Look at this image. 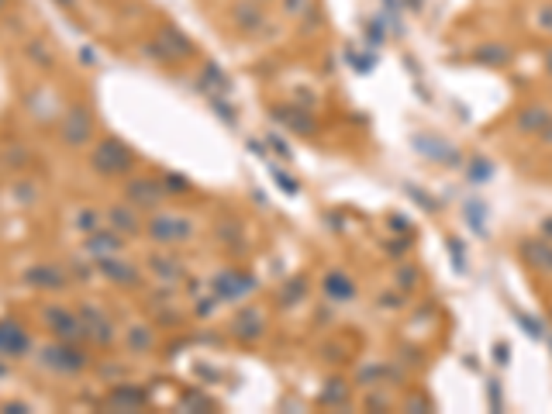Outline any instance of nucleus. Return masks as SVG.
<instances>
[{
  "mask_svg": "<svg viewBox=\"0 0 552 414\" xmlns=\"http://www.w3.org/2000/svg\"><path fill=\"white\" fill-rule=\"evenodd\" d=\"M304 293H307V280H304V276L290 280V283L283 287V293H280V307H294L297 300H304Z\"/></svg>",
  "mask_w": 552,
  "mask_h": 414,
  "instance_id": "obj_23",
  "label": "nucleus"
},
{
  "mask_svg": "<svg viewBox=\"0 0 552 414\" xmlns=\"http://www.w3.org/2000/svg\"><path fill=\"white\" fill-rule=\"evenodd\" d=\"M463 218H466V225L480 235V239H487V204H480V201H469L466 211H463Z\"/></svg>",
  "mask_w": 552,
  "mask_h": 414,
  "instance_id": "obj_21",
  "label": "nucleus"
},
{
  "mask_svg": "<svg viewBox=\"0 0 552 414\" xmlns=\"http://www.w3.org/2000/svg\"><path fill=\"white\" fill-rule=\"evenodd\" d=\"M262 328H266V321H262V311H242V314L235 318V325H231V331H235L242 342L259 338V335H262Z\"/></svg>",
  "mask_w": 552,
  "mask_h": 414,
  "instance_id": "obj_18",
  "label": "nucleus"
},
{
  "mask_svg": "<svg viewBox=\"0 0 552 414\" xmlns=\"http://www.w3.org/2000/svg\"><path fill=\"white\" fill-rule=\"evenodd\" d=\"M149 235L156 242H187V239H194V221L180 218V214H156L149 221Z\"/></svg>",
  "mask_w": 552,
  "mask_h": 414,
  "instance_id": "obj_3",
  "label": "nucleus"
},
{
  "mask_svg": "<svg viewBox=\"0 0 552 414\" xmlns=\"http://www.w3.org/2000/svg\"><path fill=\"white\" fill-rule=\"evenodd\" d=\"M273 118L276 121H283L294 135H314L318 131V124H314V114L311 111H300V107H290V104H280V107H273Z\"/></svg>",
  "mask_w": 552,
  "mask_h": 414,
  "instance_id": "obj_10",
  "label": "nucleus"
},
{
  "mask_svg": "<svg viewBox=\"0 0 552 414\" xmlns=\"http://www.w3.org/2000/svg\"><path fill=\"white\" fill-rule=\"evenodd\" d=\"M411 145H415V152H422V156L431 159V163H442V166H459V163H463L459 149H456L452 142H445V138L431 135V131H418V135H411Z\"/></svg>",
  "mask_w": 552,
  "mask_h": 414,
  "instance_id": "obj_2",
  "label": "nucleus"
},
{
  "mask_svg": "<svg viewBox=\"0 0 552 414\" xmlns=\"http://www.w3.org/2000/svg\"><path fill=\"white\" fill-rule=\"evenodd\" d=\"M552 124V111L546 104H528L521 114H518V131L521 135H542Z\"/></svg>",
  "mask_w": 552,
  "mask_h": 414,
  "instance_id": "obj_14",
  "label": "nucleus"
},
{
  "mask_svg": "<svg viewBox=\"0 0 552 414\" xmlns=\"http://www.w3.org/2000/svg\"><path fill=\"white\" fill-rule=\"evenodd\" d=\"M25 283H32V287H39V290H62L66 287V276L59 269H52V266H39V269L25 273Z\"/></svg>",
  "mask_w": 552,
  "mask_h": 414,
  "instance_id": "obj_17",
  "label": "nucleus"
},
{
  "mask_svg": "<svg viewBox=\"0 0 552 414\" xmlns=\"http://www.w3.org/2000/svg\"><path fill=\"white\" fill-rule=\"evenodd\" d=\"M152 262V269L159 273V276H166V280H180L183 276V269L176 266V259H163V255H156V259H149Z\"/></svg>",
  "mask_w": 552,
  "mask_h": 414,
  "instance_id": "obj_30",
  "label": "nucleus"
},
{
  "mask_svg": "<svg viewBox=\"0 0 552 414\" xmlns=\"http://www.w3.org/2000/svg\"><path fill=\"white\" fill-rule=\"evenodd\" d=\"M321 290H325V297H328L332 304H349L359 287H356V280H352L345 269H328L325 280H321Z\"/></svg>",
  "mask_w": 552,
  "mask_h": 414,
  "instance_id": "obj_8",
  "label": "nucleus"
},
{
  "mask_svg": "<svg viewBox=\"0 0 552 414\" xmlns=\"http://www.w3.org/2000/svg\"><path fill=\"white\" fill-rule=\"evenodd\" d=\"M363 28H366V41H370L373 48H380L383 41H386V32H383V25H380V21H366Z\"/></svg>",
  "mask_w": 552,
  "mask_h": 414,
  "instance_id": "obj_33",
  "label": "nucleus"
},
{
  "mask_svg": "<svg viewBox=\"0 0 552 414\" xmlns=\"http://www.w3.org/2000/svg\"><path fill=\"white\" fill-rule=\"evenodd\" d=\"M163 183L159 180H131L128 183V201L135 207H145V211H156L163 204Z\"/></svg>",
  "mask_w": 552,
  "mask_h": 414,
  "instance_id": "obj_9",
  "label": "nucleus"
},
{
  "mask_svg": "<svg viewBox=\"0 0 552 414\" xmlns=\"http://www.w3.org/2000/svg\"><path fill=\"white\" fill-rule=\"evenodd\" d=\"M159 183H163V190H173V194H187V190H190V183H187L183 176H176V173H170V176H163Z\"/></svg>",
  "mask_w": 552,
  "mask_h": 414,
  "instance_id": "obj_36",
  "label": "nucleus"
},
{
  "mask_svg": "<svg viewBox=\"0 0 552 414\" xmlns=\"http://www.w3.org/2000/svg\"><path fill=\"white\" fill-rule=\"evenodd\" d=\"M266 145H269V149H273L280 159H290V156H294V152H290V145H287V142H283L276 131H269V135H266Z\"/></svg>",
  "mask_w": 552,
  "mask_h": 414,
  "instance_id": "obj_34",
  "label": "nucleus"
},
{
  "mask_svg": "<svg viewBox=\"0 0 552 414\" xmlns=\"http://www.w3.org/2000/svg\"><path fill=\"white\" fill-rule=\"evenodd\" d=\"M494 359H497V363H501V366H508V363H511L508 342H497V345H494Z\"/></svg>",
  "mask_w": 552,
  "mask_h": 414,
  "instance_id": "obj_43",
  "label": "nucleus"
},
{
  "mask_svg": "<svg viewBox=\"0 0 552 414\" xmlns=\"http://www.w3.org/2000/svg\"><path fill=\"white\" fill-rule=\"evenodd\" d=\"M80 325H83V338H93V342H97V345H104V349L114 342L111 318H107L100 307H93V304L80 307Z\"/></svg>",
  "mask_w": 552,
  "mask_h": 414,
  "instance_id": "obj_5",
  "label": "nucleus"
},
{
  "mask_svg": "<svg viewBox=\"0 0 552 414\" xmlns=\"http://www.w3.org/2000/svg\"><path fill=\"white\" fill-rule=\"evenodd\" d=\"M318 401H321L325 408H332V404L342 408V404L349 401V387H345V380H342V376H332V380L325 383V390H321V397H318Z\"/></svg>",
  "mask_w": 552,
  "mask_h": 414,
  "instance_id": "obj_20",
  "label": "nucleus"
},
{
  "mask_svg": "<svg viewBox=\"0 0 552 414\" xmlns=\"http://www.w3.org/2000/svg\"><path fill=\"white\" fill-rule=\"evenodd\" d=\"M90 163H93L97 173H104V176H121V173L131 169L135 152H131L128 145H121L118 138H107V142H100V145L90 152Z\"/></svg>",
  "mask_w": 552,
  "mask_h": 414,
  "instance_id": "obj_1",
  "label": "nucleus"
},
{
  "mask_svg": "<svg viewBox=\"0 0 552 414\" xmlns=\"http://www.w3.org/2000/svg\"><path fill=\"white\" fill-rule=\"evenodd\" d=\"M42 363L45 366H52L55 373H62V376H73V373H80L86 366V356L76 349V345L59 342V345H45Z\"/></svg>",
  "mask_w": 552,
  "mask_h": 414,
  "instance_id": "obj_4",
  "label": "nucleus"
},
{
  "mask_svg": "<svg viewBox=\"0 0 552 414\" xmlns=\"http://www.w3.org/2000/svg\"><path fill=\"white\" fill-rule=\"evenodd\" d=\"M466 176H469V183H487V180L494 176V163H490L487 156H469Z\"/></svg>",
  "mask_w": 552,
  "mask_h": 414,
  "instance_id": "obj_22",
  "label": "nucleus"
},
{
  "mask_svg": "<svg viewBox=\"0 0 552 414\" xmlns=\"http://www.w3.org/2000/svg\"><path fill=\"white\" fill-rule=\"evenodd\" d=\"M86 248H90V252H97V255H114V252L121 248V235H118L114 228H111V232H90Z\"/></svg>",
  "mask_w": 552,
  "mask_h": 414,
  "instance_id": "obj_19",
  "label": "nucleus"
},
{
  "mask_svg": "<svg viewBox=\"0 0 552 414\" xmlns=\"http://www.w3.org/2000/svg\"><path fill=\"white\" fill-rule=\"evenodd\" d=\"M249 149H253L255 156H266V152H262V149H266V145H262V142H249Z\"/></svg>",
  "mask_w": 552,
  "mask_h": 414,
  "instance_id": "obj_46",
  "label": "nucleus"
},
{
  "mask_svg": "<svg viewBox=\"0 0 552 414\" xmlns=\"http://www.w3.org/2000/svg\"><path fill=\"white\" fill-rule=\"evenodd\" d=\"M546 73H549V76H552V48H549V52H546Z\"/></svg>",
  "mask_w": 552,
  "mask_h": 414,
  "instance_id": "obj_48",
  "label": "nucleus"
},
{
  "mask_svg": "<svg viewBox=\"0 0 552 414\" xmlns=\"http://www.w3.org/2000/svg\"><path fill=\"white\" fill-rule=\"evenodd\" d=\"M111 225L121 228V232H131V235L138 232V218H135L128 207H111Z\"/></svg>",
  "mask_w": 552,
  "mask_h": 414,
  "instance_id": "obj_26",
  "label": "nucleus"
},
{
  "mask_svg": "<svg viewBox=\"0 0 552 414\" xmlns=\"http://www.w3.org/2000/svg\"><path fill=\"white\" fill-rule=\"evenodd\" d=\"M404 194H408V197H411V201H418V204L425 207L428 214H435V211H438V201H435V197H431V194H425V190H422V187H415V183H404Z\"/></svg>",
  "mask_w": 552,
  "mask_h": 414,
  "instance_id": "obj_29",
  "label": "nucleus"
},
{
  "mask_svg": "<svg viewBox=\"0 0 552 414\" xmlns=\"http://www.w3.org/2000/svg\"><path fill=\"white\" fill-rule=\"evenodd\" d=\"M62 138H66L69 145H83L86 138H90V111L73 107V111L66 114V121H62Z\"/></svg>",
  "mask_w": 552,
  "mask_h": 414,
  "instance_id": "obj_16",
  "label": "nucleus"
},
{
  "mask_svg": "<svg viewBox=\"0 0 552 414\" xmlns=\"http://www.w3.org/2000/svg\"><path fill=\"white\" fill-rule=\"evenodd\" d=\"M253 287H255L253 276L235 273V269L217 273V276H214V283H211V290H214V297H217V300H238V297H245Z\"/></svg>",
  "mask_w": 552,
  "mask_h": 414,
  "instance_id": "obj_6",
  "label": "nucleus"
},
{
  "mask_svg": "<svg viewBox=\"0 0 552 414\" xmlns=\"http://www.w3.org/2000/svg\"><path fill=\"white\" fill-rule=\"evenodd\" d=\"M0 7H4V0H0Z\"/></svg>",
  "mask_w": 552,
  "mask_h": 414,
  "instance_id": "obj_51",
  "label": "nucleus"
},
{
  "mask_svg": "<svg viewBox=\"0 0 552 414\" xmlns=\"http://www.w3.org/2000/svg\"><path fill=\"white\" fill-rule=\"evenodd\" d=\"M28 349H32L28 331L21 328L14 318H4V321H0V352L18 359V356H28Z\"/></svg>",
  "mask_w": 552,
  "mask_h": 414,
  "instance_id": "obj_7",
  "label": "nucleus"
},
{
  "mask_svg": "<svg viewBox=\"0 0 552 414\" xmlns=\"http://www.w3.org/2000/svg\"><path fill=\"white\" fill-rule=\"evenodd\" d=\"M535 25H539L546 35H552V4H542V7H539V14H535Z\"/></svg>",
  "mask_w": 552,
  "mask_h": 414,
  "instance_id": "obj_40",
  "label": "nucleus"
},
{
  "mask_svg": "<svg viewBox=\"0 0 552 414\" xmlns=\"http://www.w3.org/2000/svg\"><path fill=\"white\" fill-rule=\"evenodd\" d=\"M311 4H314V0H283V14H287V18H300Z\"/></svg>",
  "mask_w": 552,
  "mask_h": 414,
  "instance_id": "obj_41",
  "label": "nucleus"
},
{
  "mask_svg": "<svg viewBox=\"0 0 552 414\" xmlns=\"http://www.w3.org/2000/svg\"><path fill=\"white\" fill-rule=\"evenodd\" d=\"M235 14H238V25H242V28H259V25H262L259 7H238Z\"/></svg>",
  "mask_w": 552,
  "mask_h": 414,
  "instance_id": "obj_32",
  "label": "nucleus"
},
{
  "mask_svg": "<svg viewBox=\"0 0 552 414\" xmlns=\"http://www.w3.org/2000/svg\"><path fill=\"white\" fill-rule=\"evenodd\" d=\"M539 138H542L546 145H552V124H549V128H546V131H542V135H539Z\"/></svg>",
  "mask_w": 552,
  "mask_h": 414,
  "instance_id": "obj_47",
  "label": "nucleus"
},
{
  "mask_svg": "<svg viewBox=\"0 0 552 414\" xmlns=\"http://www.w3.org/2000/svg\"><path fill=\"white\" fill-rule=\"evenodd\" d=\"M45 325L55 331V335H62L66 342H73V338H80V335H83L80 318H73L69 311H59V307H45Z\"/></svg>",
  "mask_w": 552,
  "mask_h": 414,
  "instance_id": "obj_15",
  "label": "nucleus"
},
{
  "mask_svg": "<svg viewBox=\"0 0 552 414\" xmlns=\"http://www.w3.org/2000/svg\"><path fill=\"white\" fill-rule=\"evenodd\" d=\"M128 342H131V349H142V352H145V349H152V335H149V331L142 328H135L131 331V335H128Z\"/></svg>",
  "mask_w": 552,
  "mask_h": 414,
  "instance_id": "obj_39",
  "label": "nucleus"
},
{
  "mask_svg": "<svg viewBox=\"0 0 552 414\" xmlns=\"http://www.w3.org/2000/svg\"><path fill=\"white\" fill-rule=\"evenodd\" d=\"M269 173H273V180H276V187L287 194V197H300V183L290 176V173H283V169H276V166H269Z\"/></svg>",
  "mask_w": 552,
  "mask_h": 414,
  "instance_id": "obj_27",
  "label": "nucleus"
},
{
  "mask_svg": "<svg viewBox=\"0 0 552 414\" xmlns=\"http://www.w3.org/2000/svg\"><path fill=\"white\" fill-rule=\"evenodd\" d=\"M418 269H415V262H400L397 266V287H400V293H411V290L418 287Z\"/></svg>",
  "mask_w": 552,
  "mask_h": 414,
  "instance_id": "obj_25",
  "label": "nucleus"
},
{
  "mask_svg": "<svg viewBox=\"0 0 552 414\" xmlns=\"http://www.w3.org/2000/svg\"><path fill=\"white\" fill-rule=\"evenodd\" d=\"M93 225H97V214H93V211H83V214H80V228L93 232Z\"/></svg>",
  "mask_w": 552,
  "mask_h": 414,
  "instance_id": "obj_44",
  "label": "nucleus"
},
{
  "mask_svg": "<svg viewBox=\"0 0 552 414\" xmlns=\"http://www.w3.org/2000/svg\"><path fill=\"white\" fill-rule=\"evenodd\" d=\"M377 304H380V307H390V311H397V307L404 304V297H393V293H380V297H377Z\"/></svg>",
  "mask_w": 552,
  "mask_h": 414,
  "instance_id": "obj_42",
  "label": "nucleus"
},
{
  "mask_svg": "<svg viewBox=\"0 0 552 414\" xmlns=\"http://www.w3.org/2000/svg\"><path fill=\"white\" fill-rule=\"evenodd\" d=\"M445 246H449V252H452V262H456V273H466V255H463V246H459V239H449Z\"/></svg>",
  "mask_w": 552,
  "mask_h": 414,
  "instance_id": "obj_37",
  "label": "nucleus"
},
{
  "mask_svg": "<svg viewBox=\"0 0 552 414\" xmlns=\"http://www.w3.org/2000/svg\"><path fill=\"white\" fill-rule=\"evenodd\" d=\"M111 401H114V404H125V408H138V404L145 401V394H142V390H114Z\"/></svg>",
  "mask_w": 552,
  "mask_h": 414,
  "instance_id": "obj_31",
  "label": "nucleus"
},
{
  "mask_svg": "<svg viewBox=\"0 0 552 414\" xmlns=\"http://www.w3.org/2000/svg\"><path fill=\"white\" fill-rule=\"evenodd\" d=\"M487 397H490V411H501V408H504V401H501L504 394H501V383H497L494 376L487 380Z\"/></svg>",
  "mask_w": 552,
  "mask_h": 414,
  "instance_id": "obj_35",
  "label": "nucleus"
},
{
  "mask_svg": "<svg viewBox=\"0 0 552 414\" xmlns=\"http://www.w3.org/2000/svg\"><path fill=\"white\" fill-rule=\"evenodd\" d=\"M55 4H59V7H73L76 0H55Z\"/></svg>",
  "mask_w": 552,
  "mask_h": 414,
  "instance_id": "obj_50",
  "label": "nucleus"
},
{
  "mask_svg": "<svg viewBox=\"0 0 552 414\" xmlns=\"http://www.w3.org/2000/svg\"><path fill=\"white\" fill-rule=\"evenodd\" d=\"M408 7H415V11H422V7H425V0H408Z\"/></svg>",
  "mask_w": 552,
  "mask_h": 414,
  "instance_id": "obj_49",
  "label": "nucleus"
},
{
  "mask_svg": "<svg viewBox=\"0 0 552 414\" xmlns=\"http://www.w3.org/2000/svg\"><path fill=\"white\" fill-rule=\"evenodd\" d=\"M542 235H546V239L552 242V218H546V221H542Z\"/></svg>",
  "mask_w": 552,
  "mask_h": 414,
  "instance_id": "obj_45",
  "label": "nucleus"
},
{
  "mask_svg": "<svg viewBox=\"0 0 552 414\" xmlns=\"http://www.w3.org/2000/svg\"><path fill=\"white\" fill-rule=\"evenodd\" d=\"M97 269L111 280V283H121V287H131V283H138V269L125 262V259H114V255H100L97 259Z\"/></svg>",
  "mask_w": 552,
  "mask_h": 414,
  "instance_id": "obj_12",
  "label": "nucleus"
},
{
  "mask_svg": "<svg viewBox=\"0 0 552 414\" xmlns=\"http://www.w3.org/2000/svg\"><path fill=\"white\" fill-rule=\"evenodd\" d=\"M518 252H521V259H525L532 269L552 273V242L549 239H528V242L518 246Z\"/></svg>",
  "mask_w": 552,
  "mask_h": 414,
  "instance_id": "obj_11",
  "label": "nucleus"
},
{
  "mask_svg": "<svg viewBox=\"0 0 552 414\" xmlns=\"http://www.w3.org/2000/svg\"><path fill=\"white\" fill-rule=\"evenodd\" d=\"M518 328L528 331V338H542V325L532 321V314H518Z\"/></svg>",
  "mask_w": 552,
  "mask_h": 414,
  "instance_id": "obj_38",
  "label": "nucleus"
},
{
  "mask_svg": "<svg viewBox=\"0 0 552 414\" xmlns=\"http://www.w3.org/2000/svg\"><path fill=\"white\" fill-rule=\"evenodd\" d=\"M511 52L504 41H483V45H476L473 52H469V59L473 62H480V66H490V69H501V66H508L511 62Z\"/></svg>",
  "mask_w": 552,
  "mask_h": 414,
  "instance_id": "obj_13",
  "label": "nucleus"
},
{
  "mask_svg": "<svg viewBox=\"0 0 552 414\" xmlns=\"http://www.w3.org/2000/svg\"><path fill=\"white\" fill-rule=\"evenodd\" d=\"M386 373H390V366H383V363H373V366H363V370L356 373V383H359V387H373V383H380V380H386Z\"/></svg>",
  "mask_w": 552,
  "mask_h": 414,
  "instance_id": "obj_24",
  "label": "nucleus"
},
{
  "mask_svg": "<svg viewBox=\"0 0 552 414\" xmlns=\"http://www.w3.org/2000/svg\"><path fill=\"white\" fill-rule=\"evenodd\" d=\"M345 59H349V66L356 69V73H373V66H377V55H359L356 48H345Z\"/></svg>",
  "mask_w": 552,
  "mask_h": 414,
  "instance_id": "obj_28",
  "label": "nucleus"
}]
</instances>
